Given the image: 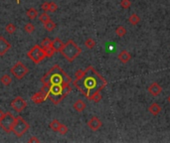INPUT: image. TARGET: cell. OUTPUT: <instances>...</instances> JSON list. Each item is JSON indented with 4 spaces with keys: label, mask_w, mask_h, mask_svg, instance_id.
Segmentation results:
<instances>
[{
    "label": "cell",
    "mask_w": 170,
    "mask_h": 143,
    "mask_svg": "<svg viewBox=\"0 0 170 143\" xmlns=\"http://www.w3.org/2000/svg\"><path fill=\"white\" fill-rule=\"evenodd\" d=\"M58 132H59L60 134H62V135L67 134V132H68V126H67V125L61 124V126H60V128H59V130H58Z\"/></svg>",
    "instance_id": "34"
},
{
    "label": "cell",
    "mask_w": 170,
    "mask_h": 143,
    "mask_svg": "<svg viewBox=\"0 0 170 143\" xmlns=\"http://www.w3.org/2000/svg\"><path fill=\"white\" fill-rule=\"evenodd\" d=\"M28 142H30V143H31V142H32V143H34V142L39 143V142H40V139H38L36 136H32V137L28 140Z\"/></svg>",
    "instance_id": "36"
},
{
    "label": "cell",
    "mask_w": 170,
    "mask_h": 143,
    "mask_svg": "<svg viewBox=\"0 0 170 143\" xmlns=\"http://www.w3.org/2000/svg\"><path fill=\"white\" fill-rule=\"evenodd\" d=\"M44 28L47 31L51 32V31H53L56 28V24H55V22H53L52 20H49L48 22H46L44 24Z\"/></svg>",
    "instance_id": "24"
},
{
    "label": "cell",
    "mask_w": 170,
    "mask_h": 143,
    "mask_svg": "<svg viewBox=\"0 0 170 143\" xmlns=\"http://www.w3.org/2000/svg\"><path fill=\"white\" fill-rule=\"evenodd\" d=\"M44 51L46 54V58H50V57H52L54 55V53H55V50L52 48V46H49V47L45 48Z\"/></svg>",
    "instance_id": "29"
},
{
    "label": "cell",
    "mask_w": 170,
    "mask_h": 143,
    "mask_svg": "<svg viewBox=\"0 0 170 143\" xmlns=\"http://www.w3.org/2000/svg\"><path fill=\"white\" fill-rule=\"evenodd\" d=\"M49 126H50V128H51L53 131L58 132V130H59V128L61 126V122L58 119H54V120L51 121V122H50Z\"/></svg>",
    "instance_id": "21"
},
{
    "label": "cell",
    "mask_w": 170,
    "mask_h": 143,
    "mask_svg": "<svg viewBox=\"0 0 170 143\" xmlns=\"http://www.w3.org/2000/svg\"><path fill=\"white\" fill-rule=\"evenodd\" d=\"M5 31L7 32L8 34H14L15 33V31H16V26L14 24L12 23H9V24H7L6 25V27H5Z\"/></svg>",
    "instance_id": "25"
},
{
    "label": "cell",
    "mask_w": 170,
    "mask_h": 143,
    "mask_svg": "<svg viewBox=\"0 0 170 143\" xmlns=\"http://www.w3.org/2000/svg\"><path fill=\"white\" fill-rule=\"evenodd\" d=\"M73 85L86 98L91 101L92 95L97 91H102L107 85V81L95 68L89 66L84 70L81 77L76 78Z\"/></svg>",
    "instance_id": "1"
},
{
    "label": "cell",
    "mask_w": 170,
    "mask_h": 143,
    "mask_svg": "<svg viewBox=\"0 0 170 143\" xmlns=\"http://www.w3.org/2000/svg\"><path fill=\"white\" fill-rule=\"evenodd\" d=\"M17 1V4H20V0H16Z\"/></svg>",
    "instance_id": "39"
},
{
    "label": "cell",
    "mask_w": 170,
    "mask_h": 143,
    "mask_svg": "<svg viewBox=\"0 0 170 143\" xmlns=\"http://www.w3.org/2000/svg\"><path fill=\"white\" fill-rule=\"evenodd\" d=\"M10 73H11L12 76L15 78H17V80H22V78L29 73V70L22 62H17L14 64V66L11 68Z\"/></svg>",
    "instance_id": "6"
},
{
    "label": "cell",
    "mask_w": 170,
    "mask_h": 143,
    "mask_svg": "<svg viewBox=\"0 0 170 143\" xmlns=\"http://www.w3.org/2000/svg\"><path fill=\"white\" fill-rule=\"evenodd\" d=\"M51 46H52V48L55 50V52H61V50L64 47V43L63 41H61V39L55 38L54 40H52Z\"/></svg>",
    "instance_id": "14"
},
{
    "label": "cell",
    "mask_w": 170,
    "mask_h": 143,
    "mask_svg": "<svg viewBox=\"0 0 170 143\" xmlns=\"http://www.w3.org/2000/svg\"><path fill=\"white\" fill-rule=\"evenodd\" d=\"M167 101H168V102L170 103V95H168V98H167Z\"/></svg>",
    "instance_id": "38"
},
{
    "label": "cell",
    "mask_w": 170,
    "mask_h": 143,
    "mask_svg": "<svg viewBox=\"0 0 170 143\" xmlns=\"http://www.w3.org/2000/svg\"><path fill=\"white\" fill-rule=\"evenodd\" d=\"M26 15H27V17L30 20H34V19H36V18L38 17V12H37V10H36L35 8L32 7V8H29L27 10Z\"/></svg>",
    "instance_id": "19"
},
{
    "label": "cell",
    "mask_w": 170,
    "mask_h": 143,
    "mask_svg": "<svg viewBox=\"0 0 170 143\" xmlns=\"http://www.w3.org/2000/svg\"><path fill=\"white\" fill-rule=\"evenodd\" d=\"M41 81L43 85L50 84L62 85L65 84H71L72 78L70 76H68L66 72L61 69L59 65H55L41 78Z\"/></svg>",
    "instance_id": "2"
},
{
    "label": "cell",
    "mask_w": 170,
    "mask_h": 143,
    "mask_svg": "<svg viewBox=\"0 0 170 143\" xmlns=\"http://www.w3.org/2000/svg\"><path fill=\"white\" fill-rule=\"evenodd\" d=\"M58 10V5L55 2H49V12H56Z\"/></svg>",
    "instance_id": "33"
},
{
    "label": "cell",
    "mask_w": 170,
    "mask_h": 143,
    "mask_svg": "<svg viewBox=\"0 0 170 143\" xmlns=\"http://www.w3.org/2000/svg\"><path fill=\"white\" fill-rule=\"evenodd\" d=\"M11 49V44L4 37L0 36V56H4Z\"/></svg>",
    "instance_id": "10"
},
{
    "label": "cell",
    "mask_w": 170,
    "mask_h": 143,
    "mask_svg": "<svg viewBox=\"0 0 170 143\" xmlns=\"http://www.w3.org/2000/svg\"><path fill=\"white\" fill-rule=\"evenodd\" d=\"M27 57L34 64H40L43 60L46 59V54L41 46L35 45L29 50V52L27 53Z\"/></svg>",
    "instance_id": "5"
},
{
    "label": "cell",
    "mask_w": 170,
    "mask_h": 143,
    "mask_svg": "<svg viewBox=\"0 0 170 143\" xmlns=\"http://www.w3.org/2000/svg\"><path fill=\"white\" fill-rule=\"evenodd\" d=\"M126 33H127V31H126V29L124 27V26H117V29H115V34H117L118 37H124V36L126 35Z\"/></svg>",
    "instance_id": "23"
},
{
    "label": "cell",
    "mask_w": 170,
    "mask_h": 143,
    "mask_svg": "<svg viewBox=\"0 0 170 143\" xmlns=\"http://www.w3.org/2000/svg\"><path fill=\"white\" fill-rule=\"evenodd\" d=\"M88 126L92 131H97L103 126V122L97 116H93L92 118L88 121Z\"/></svg>",
    "instance_id": "9"
},
{
    "label": "cell",
    "mask_w": 170,
    "mask_h": 143,
    "mask_svg": "<svg viewBox=\"0 0 170 143\" xmlns=\"http://www.w3.org/2000/svg\"><path fill=\"white\" fill-rule=\"evenodd\" d=\"M131 6V0H121V7L122 9H128Z\"/></svg>",
    "instance_id": "30"
},
{
    "label": "cell",
    "mask_w": 170,
    "mask_h": 143,
    "mask_svg": "<svg viewBox=\"0 0 170 143\" xmlns=\"http://www.w3.org/2000/svg\"><path fill=\"white\" fill-rule=\"evenodd\" d=\"M12 109L15 110L16 112H22L23 110L27 107V101H25L21 96H16L10 103Z\"/></svg>",
    "instance_id": "8"
},
{
    "label": "cell",
    "mask_w": 170,
    "mask_h": 143,
    "mask_svg": "<svg viewBox=\"0 0 170 143\" xmlns=\"http://www.w3.org/2000/svg\"><path fill=\"white\" fill-rule=\"evenodd\" d=\"M0 81H1V84L4 85L5 87H8V85H10L12 83V78L10 75L5 74L1 77V78H0Z\"/></svg>",
    "instance_id": "17"
},
{
    "label": "cell",
    "mask_w": 170,
    "mask_h": 143,
    "mask_svg": "<svg viewBox=\"0 0 170 143\" xmlns=\"http://www.w3.org/2000/svg\"><path fill=\"white\" fill-rule=\"evenodd\" d=\"M51 42H52L51 39L45 38V39H43V41L41 42V45H40V46H41L43 49H45L47 47H49V46H51Z\"/></svg>",
    "instance_id": "31"
},
{
    "label": "cell",
    "mask_w": 170,
    "mask_h": 143,
    "mask_svg": "<svg viewBox=\"0 0 170 143\" xmlns=\"http://www.w3.org/2000/svg\"><path fill=\"white\" fill-rule=\"evenodd\" d=\"M96 44H97V43H96V41L93 40V38H88L85 41V46L88 49H90V50H92V49L95 48L96 47Z\"/></svg>",
    "instance_id": "22"
},
{
    "label": "cell",
    "mask_w": 170,
    "mask_h": 143,
    "mask_svg": "<svg viewBox=\"0 0 170 143\" xmlns=\"http://www.w3.org/2000/svg\"><path fill=\"white\" fill-rule=\"evenodd\" d=\"M148 91H149V94L153 96H158L159 95L161 94L162 91V88L161 85H159L156 81H154V83L151 84L149 87H148Z\"/></svg>",
    "instance_id": "11"
},
{
    "label": "cell",
    "mask_w": 170,
    "mask_h": 143,
    "mask_svg": "<svg viewBox=\"0 0 170 143\" xmlns=\"http://www.w3.org/2000/svg\"><path fill=\"white\" fill-rule=\"evenodd\" d=\"M161 106L158 105L157 102H153V103H151L150 105V106L148 107V111H149L151 114H152V115H154V116H156V115H158L159 113L161 112Z\"/></svg>",
    "instance_id": "16"
},
{
    "label": "cell",
    "mask_w": 170,
    "mask_h": 143,
    "mask_svg": "<svg viewBox=\"0 0 170 143\" xmlns=\"http://www.w3.org/2000/svg\"><path fill=\"white\" fill-rule=\"evenodd\" d=\"M24 30H25L26 33L32 34V33H34V31H35V26L32 23H27L26 25H25Z\"/></svg>",
    "instance_id": "27"
},
{
    "label": "cell",
    "mask_w": 170,
    "mask_h": 143,
    "mask_svg": "<svg viewBox=\"0 0 170 143\" xmlns=\"http://www.w3.org/2000/svg\"><path fill=\"white\" fill-rule=\"evenodd\" d=\"M73 107H74V109L76 110V111L83 112L86 109L87 105H86V102L84 101H82V99H78V101H76L74 102Z\"/></svg>",
    "instance_id": "15"
},
{
    "label": "cell",
    "mask_w": 170,
    "mask_h": 143,
    "mask_svg": "<svg viewBox=\"0 0 170 143\" xmlns=\"http://www.w3.org/2000/svg\"><path fill=\"white\" fill-rule=\"evenodd\" d=\"M117 59L119 60V62H121L122 64H126L128 63L131 59V55L129 54L126 50H124L117 55Z\"/></svg>",
    "instance_id": "13"
},
{
    "label": "cell",
    "mask_w": 170,
    "mask_h": 143,
    "mask_svg": "<svg viewBox=\"0 0 170 143\" xmlns=\"http://www.w3.org/2000/svg\"><path fill=\"white\" fill-rule=\"evenodd\" d=\"M60 53L69 62H74L82 53V49L73 40H69L66 44H64V47Z\"/></svg>",
    "instance_id": "3"
},
{
    "label": "cell",
    "mask_w": 170,
    "mask_h": 143,
    "mask_svg": "<svg viewBox=\"0 0 170 143\" xmlns=\"http://www.w3.org/2000/svg\"><path fill=\"white\" fill-rule=\"evenodd\" d=\"M4 114H5V112L3 111L2 109H0V119H1L3 116H4Z\"/></svg>",
    "instance_id": "37"
},
{
    "label": "cell",
    "mask_w": 170,
    "mask_h": 143,
    "mask_svg": "<svg viewBox=\"0 0 170 143\" xmlns=\"http://www.w3.org/2000/svg\"><path fill=\"white\" fill-rule=\"evenodd\" d=\"M128 22L131 23V25H133V26H135V25H137L140 22V17L137 15L136 13H133V14H131V16H129Z\"/></svg>",
    "instance_id": "20"
},
{
    "label": "cell",
    "mask_w": 170,
    "mask_h": 143,
    "mask_svg": "<svg viewBox=\"0 0 170 143\" xmlns=\"http://www.w3.org/2000/svg\"><path fill=\"white\" fill-rule=\"evenodd\" d=\"M15 121V117L11 112H5L4 116L0 119V127L7 133L12 132V126Z\"/></svg>",
    "instance_id": "7"
},
{
    "label": "cell",
    "mask_w": 170,
    "mask_h": 143,
    "mask_svg": "<svg viewBox=\"0 0 170 143\" xmlns=\"http://www.w3.org/2000/svg\"><path fill=\"white\" fill-rule=\"evenodd\" d=\"M50 88H51V85H50V84L43 85V87H42V88H41V91H42L44 95H46L47 96H48L49 92H50Z\"/></svg>",
    "instance_id": "32"
},
{
    "label": "cell",
    "mask_w": 170,
    "mask_h": 143,
    "mask_svg": "<svg viewBox=\"0 0 170 143\" xmlns=\"http://www.w3.org/2000/svg\"><path fill=\"white\" fill-rule=\"evenodd\" d=\"M30 128V125L22 116L15 117V121L12 126V132L17 137H22Z\"/></svg>",
    "instance_id": "4"
},
{
    "label": "cell",
    "mask_w": 170,
    "mask_h": 143,
    "mask_svg": "<svg viewBox=\"0 0 170 143\" xmlns=\"http://www.w3.org/2000/svg\"><path fill=\"white\" fill-rule=\"evenodd\" d=\"M41 8H42V10H43L44 12L49 11V2L46 1V2L43 3V4L41 5Z\"/></svg>",
    "instance_id": "35"
},
{
    "label": "cell",
    "mask_w": 170,
    "mask_h": 143,
    "mask_svg": "<svg viewBox=\"0 0 170 143\" xmlns=\"http://www.w3.org/2000/svg\"><path fill=\"white\" fill-rule=\"evenodd\" d=\"M72 91V88L70 87V84H65L62 85V91H61V95L65 98L69 95V94Z\"/></svg>",
    "instance_id": "18"
},
{
    "label": "cell",
    "mask_w": 170,
    "mask_h": 143,
    "mask_svg": "<svg viewBox=\"0 0 170 143\" xmlns=\"http://www.w3.org/2000/svg\"><path fill=\"white\" fill-rule=\"evenodd\" d=\"M102 98H103V95H102V94H100V91H97L92 95L91 101H93V102H100V101H102Z\"/></svg>",
    "instance_id": "28"
},
{
    "label": "cell",
    "mask_w": 170,
    "mask_h": 143,
    "mask_svg": "<svg viewBox=\"0 0 170 143\" xmlns=\"http://www.w3.org/2000/svg\"><path fill=\"white\" fill-rule=\"evenodd\" d=\"M47 98H48V96L43 94L41 91L36 92V94H34L31 96V101L35 103H42V102H44Z\"/></svg>",
    "instance_id": "12"
},
{
    "label": "cell",
    "mask_w": 170,
    "mask_h": 143,
    "mask_svg": "<svg viewBox=\"0 0 170 143\" xmlns=\"http://www.w3.org/2000/svg\"><path fill=\"white\" fill-rule=\"evenodd\" d=\"M49 20H51V18H50V16L48 15V13H47V12L40 14V16H39V21H40V22H42L43 24H45L46 22H48Z\"/></svg>",
    "instance_id": "26"
}]
</instances>
